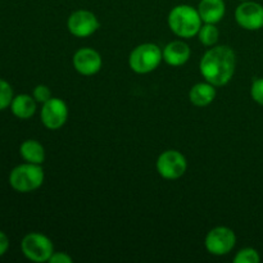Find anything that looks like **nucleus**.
I'll return each instance as SVG.
<instances>
[{"mask_svg":"<svg viewBox=\"0 0 263 263\" xmlns=\"http://www.w3.org/2000/svg\"><path fill=\"white\" fill-rule=\"evenodd\" d=\"M236 68L235 53L229 46H215L205 51L199 63V71L205 81L213 86H223L234 77Z\"/></svg>","mask_w":263,"mask_h":263,"instance_id":"f257e3e1","label":"nucleus"},{"mask_svg":"<svg viewBox=\"0 0 263 263\" xmlns=\"http://www.w3.org/2000/svg\"><path fill=\"white\" fill-rule=\"evenodd\" d=\"M202 18L198 9L192 5H177L168 14V27L179 37L192 39L202 27Z\"/></svg>","mask_w":263,"mask_h":263,"instance_id":"f03ea898","label":"nucleus"},{"mask_svg":"<svg viewBox=\"0 0 263 263\" xmlns=\"http://www.w3.org/2000/svg\"><path fill=\"white\" fill-rule=\"evenodd\" d=\"M45 175L41 164L26 163L14 167L9 175V184L15 192L31 193L43 185Z\"/></svg>","mask_w":263,"mask_h":263,"instance_id":"7ed1b4c3","label":"nucleus"},{"mask_svg":"<svg viewBox=\"0 0 263 263\" xmlns=\"http://www.w3.org/2000/svg\"><path fill=\"white\" fill-rule=\"evenodd\" d=\"M163 61V51L158 45L145 43L138 45L128 57V66L135 73L146 74L158 68Z\"/></svg>","mask_w":263,"mask_h":263,"instance_id":"20e7f679","label":"nucleus"},{"mask_svg":"<svg viewBox=\"0 0 263 263\" xmlns=\"http://www.w3.org/2000/svg\"><path fill=\"white\" fill-rule=\"evenodd\" d=\"M23 256L32 262H48L54 253V247L50 239L40 233H30L21 243Z\"/></svg>","mask_w":263,"mask_h":263,"instance_id":"39448f33","label":"nucleus"},{"mask_svg":"<svg viewBox=\"0 0 263 263\" xmlns=\"http://www.w3.org/2000/svg\"><path fill=\"white\" fill-rule=\"evenodd\" d=\"M204 244L207 251L213 256H226L235 247L236 235L226 226H217L207 234Z\"/></svg>","mask_w":263,"mask_h":263,"instance_id":"423d86ee","label":"nucleus"},{"mask_svg":"<svg viewBox=\"0 0 263 263\" xmlns=\"http://www.w3.org/2000/svg\"><path fill=\"white\" fill-rule=\"evenodd\" d=\"M187 162L182 153L177 151H166L157 159V171L163 179L177 180L186 172Z\"/></svg>","mask_w":263,"mask_h":263,"instance_id":"0eeeda50","label":"nucleus"},{"mask_svg":"<svg viewBox=\"0 0 263 263\" xmlns=\"http://www.w3.org/2000/svg\"><path fill=\"white\" fill-rule=\"evenodd\" d=\"M41 122L48 130H59L68 118V107L64 100L51 97L41 108Z\"/></svg>","mask_w":263,"mask_h":263,"instance_id":"6e6552de","label":"nucleus"},{"mask_svg":"<svg viewBox=\"0 0 263 263\" xmlns=\"http://www.w3.org/2000/svg\"><path fill=\"white\" fill-rule=\"evenodd\" d=\"M100 23L97 15L90 10H76L67 21L68 31L76 37H89L99 28Z\"/></svg>","mask_w":263,"mask_h":263,"instance_id":"1a4fd4ad","label":"nucleus"},{"mask_svg":"<svg viewBox=\"0 0 263 263\" xmlns=\"http://www.w3.org/2000/svg\"><path fill=\"white\" fill-rule=\"evenodd\" d=\"M235 20L244 30H261L263 27V7L256 2H241L235 10Z\"/></svg>","mask_w":263,"mask_h":263,"instance_id":"9d476101","label":"nucleus"},{"mask_svg":"<svg viewBox=\"0 0 263 263\" xmlns=\"http://www.w3.org/2000/svg\"><path fill=\"white\" fill-rule=\"evenodd\" d=\"M103 61L95 49L81 48L74 53L73 67L82 76H92L102 69Z\"/></svg>","mask_w":263,"mask_h":263,"instance_id":"9b49d317","label":"nucleus"},{"mask_svg":"<svg viewBox=\"0 0 263 263\" xmlns=\"http://www.w3.org/2000/svg\"><path fill=\"white\" fill-rule=\"evenodd\" d=\"M189 45L181 40H175L167 44L163 49V61L168 66L180 67L186 63L190 58Z\"/></svg>","mask_w":263,"mask_h":263,"instance_id":"f8f14e48","label":"nucleus"},{"mask_svg":"<svg viewBox=\"0 0 263 263\" xmlns=\"http://www.w3.org/2000/svg\"><path fill=\"white\" fill-rule=\"evenodd\" d=\"M198 12L203 22L216 25L225 15V2L223 0H200L198 5Z\"/></svg>","mask_w":263,"mask_h":263,"instance_id":"ddd939ff","label":"nucleus"},{"mask_svg":"<svg viewBox=\"0 0 263 263\" xmlns=\"http://www.w3.org/2000/svg\"><path fill=\"white\" fill-rule=\"evenodd\" d=\"M216 86L210 82H199L190 89L189 99L195 107H207L215 100Z\"/></svg>","mask_w":263,"mask_h":263,"instance_id":"4468645a","label":"nucleus"},{"mask_svg":"<svg viewBox=\"0 0 263 263\" xmlns=\"http://www.w3.org/2000/svg\"><path fill=\"white\" fill-rule=\"evenodd\" d=\"M36 100L27 94H20L13 98L10 103V110L20 120H28L36 112Z\"/></svg>","mask_w":263,"mask_h":263,"instance_id":"2eb2a0df","label":"nucleus"},{"mask_svg":"<svg viewBox=\"0 0 263 263\" xmlns=\"http://www.w3.org/2000/svg\"><path fill=\"white\" fill-rule=\"evenodd\" d=\"M21 157L28 163L41 164L45 161V151L44 146L36 140H26L20 146Z\"/></svg>","mask_w":263,"mask_h":263,"instance_id":"dca6fc26","label":"nucleus"},{"mask_svg":"<svg viewBox=\"0 0 263 263\" xmlns=\"http://www.w3.org/2000/svg\"><path fill=\"white\" fill-rule=\"evenodd\" d=\"M198 37H199V41L203 45L213 46L218 41L220 31L213 23H204L200 27L199 32H198Z\"/></svg>","mask_w":263,"mask_h":263,"instance_id":"f3484780","label":"nucleus"},{"mask_svg":"<svg viewBox=\"0 0 263 263\" xmlns=\"http://www.w3.org/2000/svg\"><path fill=\"white\" fill-rule=\"evenodd\" d=\"M259 261H261V256L253 248L241 249L234 257V262L235 263H259Z\"/></svg>","mask_w":263,"mask_h":263,"instance_id":"a211bd4d","label":"nucleus"},{"mask_svg":"<svg viewBox=\"0 0 263 263\" xmlns=\"http://www.w3.org/2000/svg\"><path fill=\"white\" fill-rule=\"evenodd\" d=\"M13 89L7 81L0 79V110L10 107L13 100Z\"/></svg>","mask_w":263,"mask_h":263,"instance_id":"6ab92c4d","label":"nucleus"},{"mask_svg":"<svg viewBox=\"0 0 263 263\" xmlns=\"http://www.w3.org/2000/svg\"><path fill=\"white\" fill-rule=\"evenodd\" d=\"M251 95L257 104L263 105V79H256L252 82Z\"/></svg>","mask_w":263,"mask_h":263,"instance_id":"aec40b11","label":"nucleus"},{"mask_svg":"<svg viewBox=\"0 0 263 263\" xmlns=\"http://www.w3.org/2000/svg\"><path fill=\"white\" fill-rule=\"evenodd\" d=\"M33 98L37 103L44 104L45 102H48L51 98V91L46 85H37V86L33 89Z\"/></svg>","mask_w":263,"mask_h":263,"instance_id":"412c9836","label":"nucleus"},{"mask_svg":"<svg viewBox=\"0 0 263 263\" xmlns=\"http://www.w3.org/2000/svg\"><path fill=\"white\" fill-rule=\"evenodd\" d=\"M50 263H72L73 262V259H72L71 256H68L67 253H64V252H54L53 254H51V257L49 258V261Z\"/></svg>","mask_w":263,"mask_h":263,"instance_id":"4be33fe9","label":"nucleus"},{"mask_svg":"<svg viewBox=\"0 0 263 263\" xmlns=\"http://www.w3.org/2000/svg\"><path fill=\"white\" fill-rule=\"evenodd\" d=\"M9 248V239L3 231H0V257L4 256Z\"/></svg>","mask_w":263,"mask_h":263,"instance_id":"5701e85b","label":"nucleus"},{"mask_svg":"<svg viewBox=\"0 0 263 263\" xmlns=\"http://www.w3.org/2000/svg\"><path fill=\"white\" fill-rule=\"evenodd\" d=\"M240 2H247V0H240Z\"/></svg>","mask_w":263,"mask_h":263,"instance_id":"b1692460","label":"nucleus"}]
</instances>
